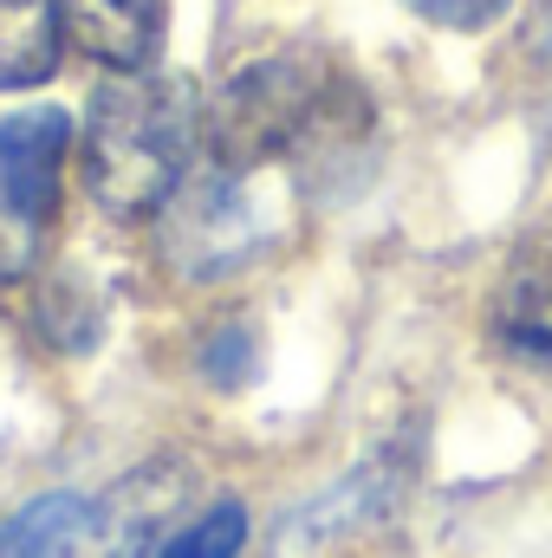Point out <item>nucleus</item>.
Returning a JSON list of instances; mask_svg holds the SVG:
<instances>
[{
    "label": "nucleus",
    "mask_w": 552,
    "mask_h": 558,
    "mask_svg": "<svg viewBox=\"0 0 552 558\" xmlns=\"http://www.w3.org/2000/svg\"><path fill=\"white\" fill-rule=\"evenodd\" d=\"M241 539H248L241 500H215L208 513H195L189 526H176L156 558H241Z\"/></svg>",
    "instance_id": "9b49d317"
},
{
    "label": "nucleus",
    "mask_w": 552,
    "mask_h": 558,
    "mask_svg": "<svg viewBox=\"0 0 552 558\" xmlns=\"http://www.w3.org/2000/svg\"><path fill=\"white\" fill-rule=\"evenodd\" d=\"M410 13H422L429 26H448V33H475L488 20H501L507 0H404Z\"/></svg>",
    "instance_id": "ddd939ff"
},
{
    "label": "nucleus",
    "mask_w": 552,
    "mask_h": 558,
    "mask_svg": "<svg viewBox=\"0 0 552 558\" xmlns=\"http://www.w3.org/2000/svg\"><path fill=\"white\" fill-rule=\"evenodd\" d=\"M202 137V98L189 78L124 72L92 98L85 118V189L105 215L137 221L169 208Z\"/></svg>",
    "instance_id": "f257e3e1"
},
{
    "label": "nucleus",
    "mask_w": 552,
    "mask_h": 558,
    "mask_svg": "<svg viewBox=\"0 0 552 558\" xmlns=\"http://www.w3.org/2000/svg\"><path fill=\"white\" fill-rule=\"evenodd\" d=\"M105 513L85 494H39L0 526V558H98Z\"/></svg>",
    "instance_id": "6e6552de"
},
{
    "label": "nucleus",
    "mask_w": 552,
    "mask_h": 558,
    "mask_svg": "<svg viewBox=\"0 0 552 558\" xmlns=\"http://www.w3.org/2000/svg\"><path fill=\"white\" fill-rule=\"evenodd\" d=\"M202 364H208V377H215L221 390H235L241 377H254V331H248V325H228V331L208 344Z\"/></svg>",
    "instance_id": "f8f14e48"
},
{
    "label": "nucleus",
    "mask_w": 552,
    "mask_h": 558,
    "mask_svg": "<svg viewBox=\"0 0 552 558\" xmlns=\"http://www.w3.org/2000/svg\"><path fill=\"white\" fill-rule=\"evenodd\" d=\"M59 0H0V92L46 85L59 65Z\"/></svg>",
    "instance_id": "9d476101"
},
{
    "label": "nucleus",
    "mask_w": 552,
    "mask_h": 558,
    "mask_svg": "<svg viewBox=\"0 0 552 558\" xmlns=\"http://www.w3.org/2000/svg\"><path fill=\"white\" fill-rule=\"evenodd\" d=\"M176 202V215H169V228H163V247H169V260L182 267V274H215V267H235L241 254H248V202H241V189H235V175L221 169L215 182H202V189H176L169 195Z\"/></svg>",
    "instance_id": "20e7f679"
},
{
    "label": "nucleus",
    "mask_w": 552,
    "mask_h": 558,
    "mask_svg": "<svg viewBox=\"0 0 552 558\" xmlns=\"http://www.w3.org/2000/svg\"><path fill=\"white\" fill-rule=\"evenodd\" d=\"M397 494H404V468H397V454H371L351 481H338V487H332V494H319L299 520H286V539H299V546L338 539V533H351V526H364V520L391 513V507H397Z\"/></svg>",
    "instance_id": "1a4fd4ad"
},
{
    "label": "nucleus",
    "mask_w": 552,
    "mask_h": 558,
    "mask_svg": "<svg viewBox=\"0 0 552 558\" xmlns=\"http://www.w3.org/2000/svg\"><path fill=\"white\" fill-rule=\"evenodd\" d=\"M345 105V78L325 52L312 46H279L267 59H248L208 105L202 131L215 162L235 175V169H261L286 156L292 143L319 137Z\"/></svg>",
    "instance_id": "f03ea898"
},
{
    "label": "nucleus",
    "mask_w": 552,
    "mask_h": 558,
    "mask_svg": "<svg viewBox=\"0 0 552 558\" xmlns=\"http://www.w3.org/2000/svg\"><path fill=\"white\" fill-rule=\"evenodd\" d=\"M494 331L514 357L552 371V215L533 221L501 274V292H494Z\"/></svg>",
    "instance_id": "39448f33"
},
{
    "label": "nucleus",
    "mask_w": 552,
    "mask_h": 558,
    "mask_svg": "<svg viewBox=\"0 0 552 558\" xmlns=\"http://www.w3.org/2000/svg\"><path fill=\"white\" fill-rule=\"evenodd\" d=\"M163 26L169 0H59V33L111 72H149V59L163 52Z\"/></svg>",
    "instance_id": "423d86ee"
},
{
    "label": "nucleus",
    "mask_w": 552,
    "mask_h": 558,
    "mask_svg": "<svg viewBox=\"0 0 552 558\" xmlns=\"http://www.w3.org/2000/svg\"><path fill=\"white\" fill-rule=\"evenodd\" d=\"M189 468L182 461H149L137 474H124L118 487H111V500H98V513H105V533H98V558H149V546L163 539V526H169V513L182 507V494H189Z\"/></svg>",
    "instance_id": "0eeeda50"
},
{
    "label": "nucleus",
    "mask_w": 552,
    "mask_h": 558,
    "mask_svg": "<svg viewBox=\"0 0 552 558\" xmlns=\"http://www.w3.org/2000/svg\"><path fill=\"white\" fill-rule=\"evenodd\" d=\"M65 149H72V118L39 105V111H13L0 124V202L13 215H26L33 228L52 221L59 208V175H65Z\"/></svg>",
    "instance_id": "7ed1b4c3"
},
{
    "label": "nucleus",
    "mask_w": 552,
    "mask_h": 558,
    "mask_svg": "<svg viewBox=\"0 0 552 558\" xmlns=\"http://www.w3.org/2000/svg\"><path fill=\"white\" fill-rule=\"evenodd\" d=\"M33 247H39V228L0 202V286H7V279H26V274H33Z\"/></svg>",
    "instance_id": "4468645a"
}]
</instances>
